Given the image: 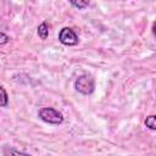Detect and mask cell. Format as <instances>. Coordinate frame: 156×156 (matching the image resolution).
<instances>
[{
  "label": "cell",
  "instance_id": "obj_6",
  "mask_svg": "<svg viewBox=\"0 0 156 156\" xmlns=\"http://www.w3.org/2000/svg\"><path fill=\"white\" fill-rule=\"evenodd\" d=\"M9 105V95L6 90L0 85V107H6Z\"/></svg>",
  "mask_w": 156,
  "mask_h": 156
},
{
  "label": "cell",
  "instance_id": "obj_3",
  "mask_svg": "<svg viewBox=\"0 0 156 156\" xmlns=\"http://www.w3.org/2000/svg\"><path fill=\"white\" fill-rule=\"evenodd\" d=\"M58 41L66 46H74L79 43V39L77 33L72 28L63 27L58 33Z\"/></svg>",
  "mask_w": 156,
  "mask_h": 156
},
{
  "label": "cell",
  "instance_id": "obj_7",
  "mask_svg": "<svg viewBox=\"0 0 156 156\" xmlns=\"http://www.w3.org/2000/svg\"><path fill=\"white\" fill-rule=\"evenodd\" d=\"M155 116L154 115H150V116H147L146 118H145V126L149 128V129H151V130H155L156 129V123H155Z\"/></svg>",
  "mask_w": 156,
  "mask_h": 156
},
{
  "label": "cell",
  "instance_id": "obj_1",
  "mask_svg": "<svg viewBox=\"0 0 156 156\" xmlns=\"http://www.w3.org/2000/svg\"><path fill=\"white\" fill-rule=\"evenodd\" d=\"M74 89L83 95H90L95 90V80L90 74H80L74 82Z\"/></svg>",
  "mask_w": 156,
  "mask_h": 156
},
{
  "label": "cell",
  "instance_id": "obj_8",
  "mask_svg": "<svg viewBox=\"0 0 156 156\" xmlns=\"http://www.w3.org/2000/svg\"><path fill=\"white\" fill-rule=\"evenodd\" d=\"M69 4H71V6H73L78 10H84L85 7L89 6V1H79L78 0V1H69Z\"/></svg>",
  "mask_w": 156,
  "mask_h": 156
},
{
  "label": "cell",
  "instance_id": "obj_5",
  "mask_svg": "<svg viewBox=\"0 0 156 156\" xmlns=\"http://www.w3.org/2000/svg\"><path fill=\"white\" fill-rule=\"evenodd\" d=\"M38 35L41 40H45L48 37H49V24L48 22H41L38 27Z\"/></svg>",
  "mask_w": 156,
  "mask_h": 156
},
{
  "label": "cell",
  "instance_id": "obj_9",
  "mask_svg": "<svg viewBox=\"0 0 156 156\" xmlns=\"http://www.w3.org/2000/svg\"><path fill=\"white\" fill-rule=\"evenodd\" d=\"M10 41V37L2 32H0V45H5Z\"/></svg>",
  "mask_w": 156,
  "mask_h": 156
},
{
  "label": "cell",
  "instance_id": "obj_4",
  "mask_svg": "<svg viewBox=\"0 0 156 156\" xmlns=\"http://www.w3.org/2000/svg\"><path fill=\"white\" fill-rule=\"evenodd\" d=\"M2 154H4V156H32V155L26 154V152H23V151H18L17 149H15V147H12V146H9V145L4 146Z\"/></svg>",
  "mask_w": 156,
  "mask_h": 156
},
{
  "label": "cell",
  "instance_id": "obj_2",
  "mask_svg": "<svg viewBox=\"0 0 156 156\" xmlns=\"http://www.w3.org/2000/svg\"><path fill=\"white\" fill-rule=\"evenodd\" d=\"M38 117L48 123V124H55L58 126L63 122V116L61 112H58L57 110L52 108V107H43L38 111Z\"/></svg>",
  "mask_w": 156,
  "mask_h": 156
}]
</instances>
